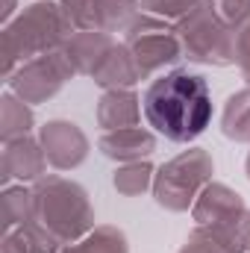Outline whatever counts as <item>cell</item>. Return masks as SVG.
<instances>
[{"mask_svg": "<svg viewBox=\"0 0 250 253\" xmlns=\"http://www.w3.org/2000/svg\"><path fill=\"white\" fill-rule=\"evenodd\" d=\"M144 118L168 141L188 144L212 121V91L206 77L191 71H168L159 74L144 97Z\"/></svg>", "mask_w": 250, "mask_h": 253, "instance_id": "6da1fadb", "label": "cell"}, {"mask_svg": "<svg viewBox=\"0 0 250 253\" xmlns=\"http://www.w3.org/2000/svg\"><path fill=\"white\" fill-rule=\"evenodd\" d=\"M27 230H36L53 239L59 248L74 245L94 230V209L85 189L68 177L44 174L33 186V221Z\"/></svg>", "mask_w": 250, "mask_h": 253, "instance_id": "7a4b0ae2", "label": "cell"}, {"mask_svg": "<svg viewBox=\"0 0 250 253\" xmlns=\"http://www.w3.org/2000/svg\"><path fill=\"white\" fill-rule=\"evenodd\" d=\"M74 24L62 9V3L39 0L18 12L3 27V53H6V80L30 59L62 50L65 42L74 36Z\"/></svg>", "mask_w": 250, "mask_h": 253, "instance_id": "3957f363", "label": "cell"}, {"mask_svg": "<svg viewBox=\"0 0 250 253\" xmlns=\"http://www.w3.org/2000/svg\"><path fill=\"white\" fill-rule=\"evenodd\" d=\"M215 162L203 147H188L180 156L168 159L156 168L153 177V200L168 212H188L200 191L212 183Z\"/></svg>", "mask_w": 250, "mask_h": 253, "instance_id": "277c9868", "label": "cell"}, {"mask_svg": "<svg viewBox=\"0 0 250 253\" xmlns=\"http://www.w3.org/2000/svg\"><path fill=\"white\" fill-rule=\"evenodd\" d=\"M177 36L183 44V59L188 62L215 68L236 65V30L224 24L209 3L177 27Z\"/></svg>", "mask_w": 250, "mask_h": 253, "instance_id": "5b68a950", "label": "cell"}, {"mask_svg": "<svg viewBox=\"0 0 250 253\" xmlns=\"http://www.w3.org/2000/svg\"><path fill=\"white\" fill-rule=\"evenodd\" d=\"M124 44L129 47L132 59L138 65L141 80L159 77L168 65L183 59V44L177 36V27L156 18V15H138V21L124 33Z\"/></svg>", "mask_w": 250, "mask_h": 253, "instance_id": "8992f818", "label": "cell"}, {"mask_svg": "<svg viewBox=\"0 0 250 253\" xmlns=\"http://www.w3.org/2000/svg\"><path fill=\"white\" fill-rule=\"evenodd\" d=\"M74 65L68 62L65 50H53L44 53L39 59L24 62L12 77H9V91H15L24 103L39 106L44 100H50L53 94L62 91V85L74 77Z\"/></svg>", "mask_w": 250, "mask_h": 253, "instance_id": "52a82bcc", "label": "cell"}, {"mask_svg": "<svg viewBox=\"0 0 250 253\" xmlns=\"http://www.w3.org/2000/svg\"><path fill=\"white\" fill-rule=\"evenodd\" d=\"M39 141L44 147L50 168H56V171H71V168L83 165L88 156L85 132L71 121H47L39 132Z\"/></svg>", "mask_w": 250, "mask_h": 253, "instance_id": "ba28073f", "label": "cell"}, {"mask_svg": "<svg viewBox=\"0 0 250 253\" xmlns=\"http://www.w3.org/2000/svg\"><path fill=\"white\" fill-rule=\"evenodd\" d=\"M47 156L42 141H36L33 135H21L3 144V186H9L12 180L21 183H39L47 174Z\"/></svg>", "mask_w": 250, "mask_h": 253, "instance_id": "9c48e42d", "label": "cell"}, {"mask_svg": "<svg viewBox=\"0 0 250 253\" xmlns=\"http://www.w3.org/2000/svg\"><path fill=\"white\" fill-rule=\"evenodd\" d=\"M97 150L106 159L115 162H141L156 150V135L144 126H124V129H109L97 138Z\"/></svg>", "mask_w": 250, "mask_h": 253, "instance_id": "30bf717a", "label": "cell"}, {"mask_svg": "<svg viewBox=\"0 0 250 253\" xmlns=\"http://www.w3.org/2000/svg\"><path fill=\"white\" fill-rule=\"evenodd\" d=\"M115 47V39L103 30H77L68 42H65V56L74 65L77 74L91 77L97 71V65L103 62V56Z\"/></svg>", "mask_w": 250, "mask_h": 253, "instance_id": "8fae6325", "label": "cell"}, {"mask_svg": "<svg viewBox=\"0 0 250 253\" xmlns=\"http://www.w3.org/2000/svg\"><path fill=\"white\" fill-rule=\"evenodd\" d=\"M141 97L132 88H112L103 91V97L97 100V124L103 126V132L109 129H124V126H138L141 121Z\"/></svg>", "mask_w": 250, "mask_h": 253, "instance_id": "7c38bea8", "label": "cell"}, {"mask_svg": "<svg viewBox=\"0 0 250 253\" xmlns=\"http://www.w3.org/2000/svg\"><path fill=\"white\" fill-rule=\"evenodd\" d=\"M91 80L100 88L112 91V88H132L141 80V74H138V65L132 59L129 47L124 42H115V47L103 56V62L97 65V71L91 74Z\"/></svg>", "mask_w": 250, "mask_h": 253, "instance_id": "4fadbf2b", "label": "cell"}, {"mask_svg": "<svg viewBox=\"0 0 250 253\" xmlns=\"http://www.w3.org/2000/svg\"><path fill=\"white\" fill-rule=\"evenodd\" d=\"M239 206H245V197L239 191H233L224 183H209L206 189L200 191L197 203L191 206V218L200 224V227H209L221 218H227L230 212H236Z\"/></svg>", "mask_w": 250, "mask_h": 253, "instance_id": "5bb4252c", "label": "cell"}, {"mask_svg": "<svg viewBox=\"0 0 250 253\" xmlns=\"http://www.w3.org/2000/svg\"><path fill=\"white\" fill-rule=\"evenodd\" d=\"M141 0H97L94 6V30L103 33H126L138 21Z\"/></svg>", "mask_w": 250, "mask_h": 253, "instance_id": "9a60e30c", "label": "cell"}, {"mask_svg": "<svg viewBox=\"0 0 250 253\" xmlns=\"http://www.w3.org/2000/svg\"><path fill=\"white\" fill-rule=\"evenodd\" d=\"M221 132L233 141L250 144V85L227 97V106L221 115Z\"/></svg>", "mask_w": 250, "mask_h": 253, "instance_id": "2e32d148", "label": "cell"}, {"mask_svg": "<svg viewBox=\"0 0 250 253\" xmlns=\"http://www.w3.org/2000/svg\"><path fill=\"white\" fill-rule=\"evenodd\" d=\"M30 129H33L30 103H24L15 91H6L3 100H0V132H3V141L30 135Z\"/></svg>", "mask_w": 250, "mask_h": 253, "instance_id": "e0dca14e", "label": "cell"}, {"mask_svg": "<svg viewBox=\"0 0 250 253\" xmlns=\"http://www.w3.org/2000/svg\"><path fill=\"white\" fill-rule=\"evenodd\" d=\"M62 253H129V242H126L124 230L106 224V227H94L91 233L68 245Z\"/></svg>", "mask_w": 250, "mask_h": 253, "instance_id": "ac0fdd59", "label": "cell"}, {"mask_svg": "<svg viewBox=\"0 0 250 253\" xmlns=\"http://www.w3.org/2000/svg\"><path fill=\"white\" fill-rule=\"evenodd\" d=\"M33 221V189L21 186H6L3 189V233L9 230H24Z\"/></svg>", "mask_w": 250, "mask_h": 253, "instance_id": "d6986e66", "label": "cell"}, {"mask_svg": "<svg viewBox=\"0 0 250 253\" xmlns=\"http://www.w3.org/2000/svg\"><path fill=\"white\" fill-rule=\"evenodd\" d=\"M153 177H156V168L147 162V159H141V162H126L121 165L118 171H115V177H112V186L126 194V197H135V194H141V191L153 189Z\"/></svg>", "mask_w": 250, "mask_h": 253, "instance_id": "ffe728a7", "label": "cell"}, {"mask_svg": "<svg viewBox=\"0 0 250 253\" xmlns=\"http://www.w3.org/2000/svg\"><path fill=\"white\" fill-rule=\"evenodd\" d=\"M209 0H141V9L147 15H156L174 27H180L186 18H191L197 9H203Z\"/></svg>", "mask_w": 250, "mask_h": 253, "instance_id": "44dd1931", "label": "cell"}, {"mask_svg": "<svg viewBox=\"0 0 250 253\" xmlns=\"http://www.w3.org/2000/svg\"><path fill=\"white\" fill-rule=\"evenodd\" d=\"M180 253H233L212 230H206V227H194L191 233H188L186 245L180 248Z\"/></svg>", "mask_w": 250, "mask_h": 253, "instance_id": "7402d4cb", "label": "cell"}, {"mask_svg": "<svg viewBox=\"0 0 250 253\" xmlns=\"http://www.w3.org/2000/svg\"><path fill=\"white\" fill-rule=\"evenodd\" d=\"M209 6H212V12H215L224 24H230L233 30H239L242 24L250 21V0H209Z\"/></svg>", "mask_w": 250, "mask_h": 253, "instance_id": "603a6c76", "label": "cell"}, {"mask_svg": "<svg viewBox=\"0 0 250 253\" xmlns=\"http://www.w3.org/2000/svg\"><path fill=\"white\" fill-rule=\"evenodd\" d=\"M62 9L68 12L71 24L77 30H94V6L97 0H59Z\"/></svg>", "mask_w": 250, "mask_h": 253, "instance_id": "cb8c5ba5", "label": "cell"}, {"mask_svg": "<svg viewBox=\"0 0 250 253\" xmlns=\"http://www.w3.org/2000/svg\"><path fill=\"white\" fill-rule=\"evenodd\" d=\"M236 65L242 68V77L250 85V21L236 30Z\"/></svg>", "mask_w": 250, "mask_h": 253, "instance_id": "d4e9b609", "label": "cell"}, {"mask_svg": "<svg viewBox=\"0 0 250 253\" xmlns=\"http://www.w3.org/2000/svg\"><path fill=\"white\" fill-rule=\"evenodd\" d=\"M3 253H30V242L24 230H9L3 233Z\"/></svg>", "mask_w": 250, "mask_h": 253, "instance_id": "484cf974", "label": "cell"}, {"mask_svg": "<svg viewBox=\"0 0 250 253\" xmlns=\"http://www.w3.org/2000/svg\"><path fill=\"white\" fill-rule=\"evenodd\" d=\"M248 253H250V251H248Z\"/></svg>", "mask_w": 250, "mask_h": 253, "instance_id": "4316f807", "label": "cell"}]
</instances>
